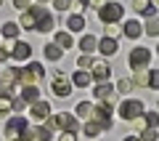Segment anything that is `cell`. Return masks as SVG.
Listing matches in <instances>:
<instances>
[{
  "label": "cell",
  "mask_w": 159,
  "mask_h": 141,
  "mask_svg": "<svg viewBox=\"0 0 159 141\" xmlns=\"http://www.w3.org/2000/svg\"><path fill=\"white\" fill-rule=\"evenodd\" d=\"M45 128H48V130L61 128V130H74V133H77L80 123H77V117H74V114H69V112H58V114H51V117L45 120Z\"/></svg>",
  "instance_id": "1"
},
{
  "label": "cell",
  "mask_w": 159,
  "mask_h": 141,
  "mask_svg": "<svg viewBox=\"0 0 159 141\" xmlns=\"http://www.w3.org/2000/svg\"><path fill=\"white\" fill-rule=\"evenodd\" d=\"M143 101H138V99H125V101L117 107V114L122 120H138V117H143Z\"/></svg>",
  "instance_id": "2"
},
{
  "label": "cell",
  "mask_w": 159,
  "mask_h": 141,
  "mask_svg": "<svg viewBox=\"0 0 159 141\" xmlns=\"http://www.w3.org/2000/svg\"><path fill=\"white\" fill-rule=\"evenodd\" d=\"M122 16H125V8L119 3H103L98 8V19L103 24H117V22H122Z\"/></svg>",
  "instance_id": "3"
},
{
  "label": "cell",
  "mask_w": 159,
  "mask_h": 141,
  "mask_svg": "<svg viewBox=\"0 0 159 141\" xmlns=\"http://www.w3.org/2000/svg\"><path fill=\"white\" fill-rule=\"evenodd\" d=\"M27 128H29V120L21 117V114H16V117H11V120L6 123V139H8V141H19Z\"/></svg>",
  "instance_id": "4"
},
{
  "label": "cell",
  "mask_w": 159,
  "mask_h": 141,
  "mask_svg": "<svg viewBox=\"0 0 159 141\" xmlns=\"http://www.w3.org/2000/svg\"><path fill=\"white\" fill-rule=\"evenodd\" d=\"M51 88H53V96H58V99H69V96H72V88H74V85H72V80H69L66 75L58 69L56 77H53V85H51Z\"/></svg>",
  "instance_id": "5"
},
{
  "label": "cell",
  "mask_w": 159,
  "mask_h": 141,
  "mask_svg": "<svg viewBox=\"0 0 159 141\" xmlns=\"http://www.w3.org/2000/svg\"><path fill=\"white\" fill-rule=\"evenodd\" d=\"M151 61V51L148 48H143V45H138V48H133L130 56H127V64H130V69H146V64Z\"/></svg>",
  "instance_id": "6"
},
{
  "label": "cell",
  "mask_w": 159,
  "mask_h": 141,
  "mask_svg": "<svg viewBox=\"0 0 159 141\" xmlns=\"http://www.w3.org/2000/svg\"><path fill=\"white\" fill-rule=\"evenodd\" d=\"M53 27H56V16H53L51 11H45L43 6H37V27H34V32H53Z\"/></svg>",
  "instance_id": "7"
},
{
  "label": "cell",
  "mask_w": 159,
  "mask_h": 141,
  "mask_svg": "<svg viewBox=\"0 0 159 141\" xmlns=\"http://www.w3.org/2000/svg\"><path fill=\"white\" fill-rule=\"evenodd\" d=\"M109 75H111V67L106 64V59H98V61H93V67H90V77H93V83H106Z\"/></svg>",
  "instance_id": "8"
},
{
  "label": "cell",
  "mask_w": 159,
  "mask_h": 141,
  "mask_svg": "<svg viewBox=\"0 0 159 141\" xmlns=\"http://www.w3.org/2000/svg\"><path fill=\"white\" fill-rule=\"evenodd\" d=\"M11 104H13V85H3V90H0V117H6L11 112Z\"/></svg>",
  "instance_id": "9"
},
{
  "label": "cell",
  "mask_w": 159,
  "mask_h": 141,
  "mask_svg": "<svg viewBox=\"0 0 159 141\" xmlns=\"http://www.w3.org/2000/svg\"><path fill=\"white\" fill-rule=\"evenodd\" d=\"M48 117H51V104L43 101V99H40V101H34V104H32V120H37V123H45Z\"/></svg>",
  "instance_id": "10"
},
{
  "label": "cell",
  "mask_w": 159,
  "mask_h": 141,
  "mask_svg": "<svg viewBox=\"0 0 159 141\" xmlns=\"http://www.w3.org/2000/svg\"><path fill=\"white\" fill-rule=\"evenodd\" d=\"M29 56H32V45L24 43V40H19V43L13 45V51H11V59H16V61H27Z\"/></svg>",
  "instance_id": "11"
},
{
  "label": "cell",
  "mask_w": 159,
  "mask_h": 141,
  "mask_svg": "<svg viewBox=\"0 0 159 141\" xmlns=\"http://www.w3.org/2000/svg\"><path fill=\"white\" fill-rule=\"evenodd\" d=\"M96 99H98L101 104H111V99H114V85L98 83V85H96Z\"/></svg>",
  "instance_id": "12"
},
{
  "label": "cell",
  "mask_w": 159,
  "mask_h": 141,
  "mask_svg": "<svg viewBox=\"0 0 159 141\" xmlns=\"http://www.w3.org/2000/svg\"><path fill=\"white\" fill-rule=\"evenodd\" d=\"M133 11L141 13V16H146V19H154V16H157V8H154L148 0H133Z\"/></svg>",
  "instance_id": "13"
},
{
  "label": "cell",
  "mask_w": 159,
  "mask_h": 141,
  "mask_svg": "<svg viewBox=\"0 0 159 141\" xmlns=\"http://www.w3.org/2000/svg\"><path fill=\"white\" fill-rule=\"evenodd\" d=\"M77 45H80V51H82V53H88V56H90V53L96 51V45H98V37H96V35H90V32H85L82 37H80Z\"/></svg>",
  "instance_id": "14"
},
{
  "label": "cell",
  "mask_w": 159,
  "mask_h": 141,
  "mask_svg": "<svg viewBox=\"0 0 159 141\" xmlns=\"http://www.w3.org/2000/svg\"><path fill=\"white\" fill-rule=\"evenodd\" d=\"M82 29H85L82 13H69L66 16V32H82Z\"/></svg>",
  "instance_id": "15"
},
{
  "label": "cell",
  "mask_w": 159,
  "mask_h": 141,
  "mask_svg": "<svg viewBox=\"0 0 159 141\" xmlns=\"http://www.w3.org/2000/svg\"><path fill=\"white\" fill-rule=\"evenodd\" d=\"M21 27L24 29H34V27H37V3H34L29 11L21 13Z\"/></svg>",
  "instance_id": "16"
},
{
  "label": "cell",
  "mask_w": 159,
  "mask_h": 141,
  "mask_svg": "<svg viewBox=\"0 0 159 141\" xmlns=\"http://www.w3.org/2000/svg\"><path fill=\"white\" fill-rule=\"evenodd\" d=\"M96 48L103 53V56H114V53L119 51L117 40H111V37H103V40H98V45H96Z\"/></svg>",
  "instance_id": "17"
},
{
  "label": "cell",
  "mask_w": 159,
  "mask_h": 141,
  "mask_svg": "<svg viewBox=\"0 0 159 141\" xmlns=\"http://www.w3.org/2000/svg\"><path fill=\"white\" fill-rule=\"evenodd\" d=\"M72 83H74V88H88V85H93V77L85 69H77V72L72 75Z\"/></svg>",
  "instance_id": "18"
},
{
  "label": "cell",
  "mask_w": 159,
  "mask_h": 141,
  "mask_svg": "<svg viewBox=\"0 0 159 141\" xmlns=\"http://www.w3.org/2000/svg\"><path fill=\"white\" fill-rule=\"evenodd\" d=\"M21 99L24 104H34V101H40V88L37 85H27V88H21Z\"/></svg>",
  "instance_id": "19"
},
{
  "label": "cell",
  "mask_w": 159,
  "mask_h": 141,
  "mask_svg": "<svg viewBox=\"0 0 159 141\" xmlns=\"http://www.w3.org/2000/svg\"><path fill=\"white\" fill-rule=\"evenodd\" d=\"M122 35H127L130 40H138L143 35V27H141V22H127L125 27H122Z\"/></svg>",
  "instance_id": "20"
},
{
  "label": "cell",
  "mask_w": 159,
  "mask_h": 141,
  "mask_svg": "<svg viewBox=\"0 0 159 141\" xmlns=\"http://www.w3.org/2000/svg\"><path fill=\"white\" fill-rule=\"evenodd\" d=\"M53 43H56L61 51H66V48H72V45H74V40H72V35H69L66 29H61V32H56V40H53Z\"/></svg>",
  "instance_id": "21"
},
{
  "label": "cell",
  "mask_w": 159,
  "mask_h": 141,
  "mask_svg": "<svg viewBox=\"0 0 159 141\" xmlns=\"http://www.w3.org/2000/svg\"><path fill=\"white\" fill-rule=\"evenodd\" d=\"M90 112H93V101H80L77 109H74V114L82 120H90Z\"/></svg>",
  "instance_id": "22"
},
{
  "label": "cell",
  "mask_w": 159,
  "mask_h": 141,
  "mask_svg": "<svg viewBox=\"0 0 159 141\" xmlns=\"http://www.w3.org/2000/svg\"><path fill=\"white\" fill-rule=\"evenodd\" d=\"M61 56H64V51H61V48H58L56 43L45 45V59H48V61H58V59H61Z\"/></svg>",
  "instance_id": "23"
},
{
  "label": "cell",
  "mask_w": 159,
  "mask_h": 141,
  "mask_svg": "<svg viewBox=\"0 0 159 141\" xmlns=\"http://www.w3.org/2000/svg\"><path fill=\"white\" fill-rule=\"evenodd\" d=\"M143 32L148 35V37H159V19L154 16V19H148L146 22V27H143Z\"/></svg>",
  "instance_id": "24"
},
{
  "label": "cell",
  "mask_w": 159,
  "mask_h": 141,
  "mask_svg": "<svg viewBox=\"0 0 159 141\" xmlns=\"http://www.w3.org/2000/svg\"><path fill=\"white\" fill-rule=\"evenodd\" d=\"M34 130V141H51L53 139V130H48L45 125H40V128H32Z\"/></svg>",
  "instance_id": "25"
},
{
  "label": "cell",
  "mask_w": 159,
  "mask_h": 141,
  "mask_svg": "<svg viewBox=\"0 0 159 141\" xmlns=\"http://www.w3.org/2000/svg\"><path fill=\"white\" fill-rule=\"evenodd\" d=\"M0 35H3V37H8V40H13V37L19 35V24H16V22L3 24V32H0Z\"/></svg>",
  "instance_id": "26"
},
{
  "label": "cell",
  "mask_w": 159,
  "mask_h": 141,
  "mask_svg": "<svg viewBox=\"0 0 159 141\" xmlns=\"http://www.w3.org/2000/svg\"><path fill=\"white\" fill-rule=\"evenodd\" d=\"M143 123L146 128H159V112H143Z\"/></svg>",
  "instance_id": "27"
},
{
  "label": "cell",
  "mask_w": 159,
  "mask_h": 141,
  "mask_svg": "<svg viewBox=\"0 0 159 141\" xmlns=\"http://www.w3.org/2000/svg\"><path fill=\"white\" fill-rule=\"evenodd\" d=\"M82 130H85V136H90V139H96V136L98 133H101V125H98V123H93V120H88V123H85V128H82Z\"/></svg>",
  "instance_id": "28"
},
{
  "label": "cell",
  "mask_w": 159,
  "mask_h": 141,
  "mask_svg": "<svg viewBox=\"0 0 159 141\" xmlns=\"http://www.w3.org/2000/svg\"><path fill=\"white\" fill-rule=\"evenodd\" d=\"M159 139V130L157 128H143L141 136H138V141H157Z\"/></svg>",
  "instance_id": "29"
},
{
  "label": "cell",
  "mask_w": 159,
  "mask_h": 141,
  "mask_svg": "<svg viewBox=\"0 0 159 141\" xmlns=\"http://www.w3.org/2000/svg\"><path fill=\"white\" fill-rule=\"evenodd\" d=\"M133 88H135V85H133V80H130V77H122V80L117 83V90H119V93H125V96L130 93Z\"/></svg>",
  "instance_id": "30"
},
{
  "label": "cell",
  "mask_w": 159,
  "mask_h": 141,
  "mask_svg": "<svg viewBox=\"0 0 159 141\" xmlns=\"http://www.w3.org/2000/svg\"><path fill=\"white\" fill-rule=\"evenodd\" d=\"M146 88L159 90V69H148V83H146Z\"/></svg>",
  "instance_id": "31"
},
{
  "label": "cell",
  "mask_w": 159,
  "mask_h": 141,
  "mask_svg": "<svg viewBox=\"0 0 159 141\" xmlns=\"http://www.w3.org/2000/svg\"><path fill=\"white\" fill-rule=\"evenodd\" d=\"M103 27H106V37H111V40H117L122 35V27L119 24H103Z\"/></svg>",
  "instance_id": "32"
},
{
  "label": "cell",
  "mask_w": 159,
  "mask_h": 141,
  "mask_svg": "<svg viewBox=\"0 0 159 141\" xmlns=\"http://www.w3.org/2000/svg\"><path fill=\"white\" fill-rule=\"evenodd\" d=\"M77 64H80V69H85V72H90V67H93V59L88 56V53H80Z\"/></svg>",
  "instance_id": "33"
},
{
  "label": "cell",
  "mask_w": 159,
  "mask_h": 141,
  "mask_svg": "<svg viewBox=\"0 0 159 141\" xmlns=\"http://www.w3.org/2000/svg\"><path fill=\"white\" fill-rule=\"evenodd\" d=\"M13 8H16V11H29V8H32V0H13Z\"/></svg>",
  "instance_id": "34"
},
{
  "label": "cell",
  "mask_w": 159,
  "mask_h": 141,
  "mask_svg": "<svg viewBox=\"0 0 159 141\" xmlns=\"http://www.w3.org/2000/svg\"><path fill=\"white\" fill-rule=\"evenodd\" d=\"M53 8L56 11H69L72 8V0H53Z\"/></svg>",
  "instance_id": "35"
},
{
  "label": "cell",
  "mask_w": 159,
  "mask_h": 141,
  "mask_svg": "<svg viewBox=\"0 0 159 141\" xmlns=\"http://www.w3.org/2000/svg\"><path fill=\"white\" fill-rule=\"evenodd\" d=\"M58 141H77V133H74V130H61Z\"/></svg>",
  "instance_id": "36"
},
{
  "label": "cell",
  "mask_w": 159,
  "mask_h": 141,
  "mask_svg": "<svg viewBox=\"0 0 159 141\" xmlns=\"http://www.w3.org/2000/svg\"><path fill=\"white\" fill-rule=\"evenodd\" d=\"M8 59H11V51H8V48H3V45H0V64H3V61H8Z\"/></svg>",
  "instance_id": "37"
},
{
  "label": "cell",
  "mask_w": 159,
  "mask_h": 141,
  "mask_svg": "<svg viewBox=\"0 0 159 141\" xmlns=\"http://www.w3.org/2000/svg\"><path fill=\"white\" fill-rule=\"evenodd\" d=\"M122 141H138V139H135V136H127V139H122Z\"/></svg>",
  "instance_id": "38"
},
{
  "label": "cell",
  "mask_w": 159,
  "mask_h": 141,
  "mask_svg": "<svg viewBox=\"0 0 159 141\" xmlns=\"http://www.w3.org/2000/svg\"><path fill=\"white\" fill-rule=\"evenodd\" d=\"M43 3H45V0H37V6H43Z\"/></svg>",
  "instance_id": "39"
},
{
  "label": "cell",
  "mask_w": 159,
  "mask_h": 141,
  "mask_svg": "<svg viewBox=\"0 0 159 141\" xmlns=\"http://www.w3.org/2000/svg\"><path fill=\"white\" fill-rule=\"evenodd\" d=\"M0 85H3V72H0Z\"/></svg>",
  "instance_id": "40"
},
{
  "label": "cell",
  "mask_w": 159,
  "mask_h": 141,
  "mask_svg": "<svg viewBox=\"0 0 159 141\" xmlns=\"http://www.w3.org/2000/svg\"><path fill=\"white\" fill-rule=\"evenodd\" d=\"M0 6H3V0H0Z\"/></svg>",
  "instance_id": "41"
},
{
  "label": "cell",
  "mask_w": 159,
  "mask_h": 141,
  "mask_svg": "<svg viewBox=\"0 0 159 141\" xmlns=\"http://www.w3.org/2000/svg\"><path fill=\"white\" fill-rule=\"evenodd\" d=\"M157 51H159V48H157Z\"/></svg>",
  "instance_id": "42"
},
{
  "label": "cell",
  "mask_w": 159,
  "mask_h": 141,
  "mask_svg": "<svg viewBox=\"0 0 159 141\" xmlns=\"http://www.w3.org/2000/svg\"><path fill=\"white\" fill-rule=\"evenodd\" d=\"M157 104H159V101H157Z\"/></svg>",
  "instance_id": "43"
}]
</instances>
